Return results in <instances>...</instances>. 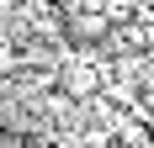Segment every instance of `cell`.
Wrapping results in <instances>:
<instances>
[{
  "label": "cell",
  "instance_id": "6da1fadb",
  "mask_svg": "<svg viewBox=\"0 0 154 148\" xmlns=\"http://www.w3.org/2000/svg\"><path fill=\"white\" fill-rule=\"evenodd\" d=\"M106 64H64V74H59V85H64V95H96V90L106 85Z\"/></svg>",
  "mask_w": 154,
  "mask_h": 148
}]
</instances>
